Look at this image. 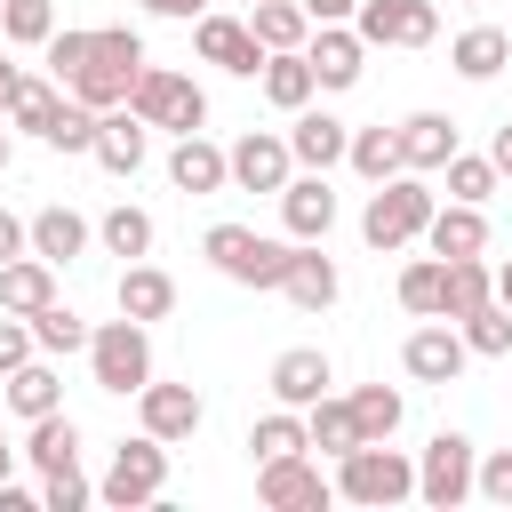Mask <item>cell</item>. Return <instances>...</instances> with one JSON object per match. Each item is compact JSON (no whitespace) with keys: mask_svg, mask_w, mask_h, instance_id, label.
<instances>
[{"mask_svg":"<svg viewBox=\"0 0 512 512\" xmlns=\"http://www.w3.org/2000/svg\"><path fill=\"white\" fill-rule=\"evenodd\" d=\"M144 64L152 56H144V32L136 24H88V64L64 80V96H80L88 112H112V104H128V88H136Z\"/></svg>","mask_w":512,"mask_h":512,"instance_id":"1","label":"cell"},{"mask_svg":"<svg viewBox=\"0 0 512 512\" xmlns=\"http://www.w3.org/2000/svg\"><path fill=\"white\" fill-rule=\"evenodd\" d=\"M432 184L416 176V168H400V176H384L376 192H368V208H360V240L376 248V256H400V248H416L424 240V224H432Z\"/></svg>","mask_w":512,"mask_h":512,"instance_id":"2","label":"cell"},{"mask_svg":"<svg viewBox=\"0 0 512 512\" xmlns=\"http://www.w3.org/2000/svg\"><path fill=\"white\" fill-rule=\"evenodd\" d=\"M336 496L360 504V512H392V504L416 496V456L392 448V440H360V448L336 456Z\"/></svg>","mask_w":512,"mask_h":512,"instance_id":"3","label":"cell"},{"mask_svg":"<svg viewBox=\"0 0 512 512\" xmlns=\"http://www.w3.org/2000/svg\"><path fill=\"white\" fill-rule=\"evenodd\" d=\"M200 256H208L232 288H280L296 240H272V232H256V224H208V232H200Z\"/></svg>","mask_w":512,"mask_h":512,"instance_id":"4","label":"cell"},{"mask_svg":"<svg viewBox=\"0 0 512 512\" xmlns=\"http://www.w3.org/2000/svg\"><path fill=\"white\" fill-rule=\"evenodd\" d=\"M88 376H96V392H120V400H136L144 384H152V328L144 320H96L88 328Z\"/></svg>","mask_w":512,"mask_h":512,"instance_id":"5","label":"cell"},{"mask_svg":"<svg viewBox=\"0 0 512 512\" xmlns=\"http://www.w3.org/2000/svg\"><path fill=\"white\" fill-rule=\"evenodd\" d=\"M128 112H136L144 128H160V136H192V128H208V96H200V80H192V72H168V64H144V72H136Z\"/></svg>","mask_w":512,"mask_h":512,"instance_id":"6","label":"cell"},{"mask_svg":"<svg viewBox=\"0 0 512 512\" xmlns=\"http://www.w3.org/2000/svg\"><path fill=\"white\" fill-rule=\"evenodd\" d=\"M160 496H168V440H152V432L120 440L112 464H104V480H96V504H112V512H144V504H160Z\"/></svg>","mask_w":512,"mask_h":512,"instance_id":"7","label":"cell"},{"mask_svg":"<svg viewBox=\"0 0 512 512\" xmlns=\"http://www.w3.org/2000/svg\"><path fill=\"white\" fill-rule=\"evenodd\" d=\"M256 504H272V512H328V504H336V480L312 464V448L264 456V464H256Z\"/></svg>","mask_w":512,"mask_h":512,"instance_id":"8","label":"cell"},{"mask_svg":"<svg viewBox=\"0 0 512 512\" xmlns=\"http://www.w3.org/2000/svg\"><path fill=\"white\" fill-rule=\"evenodd\" d=\"M472 464H480V448H472L464 432H432L424 456H416V496H424L432 512H456V504L472 496Z\"/></svg>","mask_w":512,"mask_h":512,"instance_id":"9","label":"cell"},{"mask_svg":"<svg viewBox=\"0 0 512 512\" xmlns=\"http://www.w3.org/2000/svg\"><path fill=\"white\" fill-rule=\"evenodd\" d=\"M352 32L368 48H432L440 40V0H360Z\"/></svg>","mask_w":512,"mask_h":512,"instance_id":"10","label":"cell"},{"mask_svg":"<svg viewBox=\"0 0 512 512\" xmlns=\"http://www.w3.org/2000/svg\"><path fill=\"white\" fill-rule=\"evenodd\" d=\"M192 48H200V64H216V72H232V80H256V72H264V40L248 32V16L200 8V16H192Z\"/></svg>","mask_w":512,"mask_h":512,"instance_id":"11","label":"cell"},{"mask_svg":"<svg viewBox=\"0 0 512 512\" xmlns=\"http://www.w3.org/2000/svg\"><path fill=\"white\" fill-rule=\"evenodd\" d=\"M224 168H232V192H280V184L296 176L280 128H248L240 144H224Z\"/></svg>","mask_w":512,"mask_h":512,"instance_id":"12","label":"cell"},{"mask_svg":"<svg viewBox=\"0 0 512 512\" xmlns=\"http://www.w3.org/2000/svg\"><path fill=\"white\" fill-rule=\"evenodd\" d=\"M304 64H312V80H320L328 96H344V88H360V72H368V40H360L352 24H312Z\"/></svg>","mask_w":512,"mask_h":512,"instance_id":"13","label":"cell"},{"mask_svg":"<svg viewBox=\"0 0 512 512\" xmlns=\"http://www.w3.org/2000/svg\"><path fill=\"white\" fill-rule=\"evenodd\" d=\"M272 200H280V232H288V240H328V232H336V192H328L320 168L288 176Z\"/></svg>","mask_w":512,"mask_h":512,"instance_id":"14","label":"cell"},{"mask_svg":"<svg viewBox=\"0 0 512 512\" xmlns=\"http://www.w3.org/2000/svg\"><path fill=\"white\" fill-rule=\"evenodd\" d=\"M464 336H456V320H424V328H408V344H400V368L416 376V384H456L464 376Z\"/></svg>","mask_w":512,"mask_h":512,"instance_id":"15","label":"cell"},{"mask_svg":"<svg viewBox=\"0 0 512 512\" xmlns=\"http://www.w3.org/2000/svg\"><path fill=\"white\" fill-rule=\"evenodd\" d=\"M200 416H208V400H200L192 384H160V376H152V384L136 392V424H144L152 440H168V448H176V440H192V432H200Z\"/></svg>","mask_w":512,"mask_h":512,"instance_id":"16","label":"cell"},{"mask_svg":"<svg viewBox=\"0 0 512 512\" xmlns=\"http://www.w3.org/2000/svg\"><path fill=\"white\" fill-rule=\"evenodd\" d=\"M144 152H152V128H144L128 104L96 112V144H88V160H96L104 176H136V168H144Z\"/></svg>","mask_w":512,"mask_h":512,"instance_id":"17","label":"cell"},{"mask_svg":"<svg viewBox=\"0 0 512 512\" xmlns=\"http://www.w3.org/2000/svg\"><path fill=\"white\" fill-rule=\"evenodd\" d=\"M280 296H288L296 312H328V304L344 296L336 256H320V240H296V256H288V272H280Z\"/></svg>","mask_w":512,"mask_h":512,"instance_id":"18","label":"cell"},{"mask_svg":"<svg viewBox=\"0 0 512 512\" xmlns=\"http://www.w3.org/2000/svg\"><path fill=\"white\" fill-rule=\"evenodd\" d=\"M168 184H176V192H192V200H208V192H232L224 144H208L200 128H192V136H176V144H168Z\"/></svg>","mask_w":512,"mask_h":512,"instance_id":"19","label":"cell"},{"mask_svg":"<svg viewBox=\"0 0 512 512\" xmlns=\"http://www.w3.org/2000/svg\"><path fill=\"white\" fill-rule=\"evenodd\" d=\"M24 232H32V256H48L56 272H64V264H80V256H88V240H96V224H88L80 208H64V200H48L40 216H24Z\"/></svg>","mask_w":512,"mask_h":512,"instance_id":"20","label":"cell"},{"mask_svg":"<svg viewBox=\"0 0 512 512\" xmlns=\"http://www.w3.org/2000/svg\"><path fill=\"white\" fill-rule=\"evenodd\" d=\"M264 384H272V400H280V408H312V400L336 384V368H328V352H320V344H288V352L272 360V376H264Z\"/></svg>","mask_w":512,"mask_h":512,"instance_id":"21","label":"cell"},{"mask_svg":"<svg viewBox=\"0 0 512 512\" xmlns=\"http://www.w3.org/2000/svg\"><path fill=\"white\" fill-rule=\"evenodd\" d=\"M344 144H352V128H344L336 112H312V104L288 112V160H296V168H320V176H328V168L344 160Z\"/></svg>","mask_w":512,"mask_h":512,"instance_id":"22","label":"cell"},{"mask_svg":"<svg viewBox=\"0 0 512 512\" xmlns=\"http://www.w3.org/2000/svg\"><path fill=\"white\" fill-rule=\"evenodd\" d=\"M0 400H8V416H16V424H32V416L64 408V376H56V360H48V352H32L24 368H8V376H0Z\"/></svg>","mask_w":512,"mask_h":512,"instance_id":"23","label":"cell"},{"mask_svg":"<svg viewBox=\"0 0 512 512\" xmlns=\"http://www.w3.org/2000/svg\"><path fill=\"white\" fill-rule=\"evenodd\" d=\"M16 456H24L40 480H48V472H72V464H80V424H72L64 408H48V416L24 424V448H16Z\"/></svg>","mask_w":512,"mask_h":512,"instance_id":"24","label":"cell"},{"mask_svg":"<svg viewBox=\"0 0 512 512\" xmlns=\"http://www.w3.org/2000/svg\"><path fill=\"white\" fill-rule=\"evenodd\" d=\"M448 64H456V80H496L504 64H512V32L504 24H464L456 40H448Z\"/></svg>","mask_w":512,"mask_h":512,"instance_id":"25","label":"cell"},{"mask_svg":"<svg viewBox=\"0 0 512 512\" xmlns=\"http://www.w3.org/2000/svg\"><path fill=\"white\" fill-rule=\"evenodd\" d=\"M424 248H432V256H488V208H472V200H448V208H432V224H424Z\"/></svg>","mask_w":512,"mask_h":512,"instance_id":"26","label":"cell"},{"mask_svg":"<svg viewBox=\"0 0 512 512\" xmlns=\"http://www.w3.org/2000/svg\"><path fill=\"white\" fill-rule=\"evenodd\" d=\"M112 304H120L128 320H144V328H152V320H168V312H176V280H168L160 264H144V256H136V264H120Z\"/></svg>","mask_w":512,"mask_h":512,"instance_id":"27","label":"cell"},{"mask_svg":"<svg viewBox=\"0 0 512 512\" xmlns=\"http://www.w3.org/2000/svg\"><path fill=\"white\" fill-rule=\"evenodd\" d=\"M256 88H264V104H272V112H304V104L320 96V80H312L304 48H272V56H264V72H256Z\"/></svg>","mask_w":512,"mask_h":512,"instance_id":"28","label":"cell"},{"mask_svg":"<svg viewBox=\"0 0 512 512\" xmlns=\"http://www.w3.org/2000/svg\"><path fill=\"white\" fill-rule=\"evenodd\" d=\"M448 152H456V120H448V112H408V120H400V160H408L416 176H432Z\"/></svg>","mask_w":512,"mask_h":512,"instance_id":"29","label":"cell"},{"mask_svg":"<svg viewBox=\"0 0 512 512\" xmlns=\"http://www.w3.org/2000/svg\"><path fill=\"white\" fill-rule=\"evenodd\" d=\"M448 264V288H440V320H464L496 296V264L488 256H440Z\"/></svg>","mask_w":512,"mask_h":512,"instance_id":"30","label":"cell"},{"mask_svg":"<svg viewBox=\"0 0 512 512\" xmlns=\"http://www.w3.org/2000/svg\"><path fill=\"white\" fill-rule=\"evenodd\" d=\"M48 296H56V264H48V256L24 248V256L0 264V312H40Z\"/></svg>","mask_w":512,"mask_h":512,"instance_id":"31","label":"cell"},{"mask_svg":"<svg viewBox=\"0 0 512 512\" xmlns=\"http://www.w3.org/2000/svg\"><path fill=\"white\" fill-rule=\"evenodd\" d=\"M344 168L360 176V184H384V176H400L408 160H400V128H352V144H344Z\"/></svg>","mask_w":512,"mask_h":512,"instance_id":"32","label":"cell"},{"mask_svg":"<svg viewBox=\"0 0 512 512\" xmlns=\"http://www.w3.org/2000/svg\"><path fill=\"white\" fill-rule=\"evenodd\" d=\"M248 32L272 56V48H304L312 40V16H304V0H248Z\"/></svg>","mask_w":512,"mask_h":512,"instance_id":"33","label":"cell"},{"mask_svg":"<svg viewBox=\"0 0 512 512\" xmlns=\"http://www.w3.org/2000/svg\"><path fill=\"white\" fill-rule=\"evenodd\" d=\"M24 320H32V344H40L48 360H64V352H88V320H80L64 296H48V304H40V312H24Z\"/></svg>","mask_w":512,"mask_h":512,"instance_id":"34","label":"cell"},{"mask_svg":"<svg viewBox=\"0 0 512 512\" xmlns=\"http://www.w3.org/2000/svg\"><path fill=\"white\" fill-rule=\"evenodd\" d=\"M304 432H312V448H320V456L360 448V424H352V400H344V392H320V400L304 408Z\"/></svg>","mask_w":512,"mask_h":512,"instance_id":"35","label":"cell"},{"mask_svg":"<svg viewBox=\"0 0 512 512\" xmlns=\"http://www.w3.org/2000/svg\"><path fill=\"white\" fill-rule=\"evenodd\" d=\"M56 112H64V88H56V80H32V72H24L0 120H8V128H24V136H48V120H56Z\"/></svg>","mask_w":512,"mask_h":512,"instance_id":"36","label":"cell"},{"mask_svg":"<svg viewBox=\"0 0 512 512\" xmlns=\"http://www.w3.org/2000/svg\"><path fill=\"white\" fill-rule=\"evenodd\" d=\"M96 240H104V256H128V264H136V256H152V240H160V232H152V216H144V208H128V200H120V208H104V216H96Z\"/></svg>","mask_w":512,"mask_h":512,"instance_id":"37","label":"cell"},{"mask_svg":"<svg viewBox=\"0 0 512 512\" xmlns=\"http://www.w3.org/2000/svg\"><path fill=\"white\" fill-rule=\"evenodd\" d=\"M440 288H448V264L440 256H408L400 264V312H416V320H440Z\"/></svg>","mask_w":512,"mask_h":512,"instance_id":"38","label":"cell"},{"mask_svg":"<svg viewBox=\"0 0 512 512\" xmlns=\"http://www.w3.org/2000/svg\"><path fill=\"white\" fill-rule=\"evenodd\" d=\"M344 400H352V424H360V440H392V432H400V416H408V400H400L392 384H352Z\"/></svg>","mask_w":512,"mask_h":512,"instance_id":"39","label":"cell"},{"mask_svg":"<svg viewBox=\"0 0 512 512\" xmlns=\"http://www.w3.org/2000/svg\"><path fill=\"white\" fill-rule=\"evenodd\" d=\"M456 336H464V352H472V360H504V352H512V304H496V296H488L480 312H464V320H456Z\"/></svg>","mask_w":512,"mask_h":512,"instance_id":"40","label":"cell"},{"mask_svg":"<svg viewBox=\"0 0 512 512\" xmlns=\"http://www.w3.org/2000/svg\"><path fill=\"white\" fill-rule=\"evenodd\" d=\"M440 176H448V200H472V208H488V192L504 184V176H496V160H488V152H464V144L440 160Z\"/></svg>","mask_w":512,"mask_h":512,"instance_id":"41","label":"cell"},{"mask_svg":"<svg viewBox=\"0 0 512 512\" xmlns=\"http://www.w3.org/2000/svg\"><path fill=\"white\" fill-rule=\"evenodd\" d=\"M296 448H312L304 408H272V416H256V424H248V456H256V464H264V456H296Z\"/></svg>","mask_w":512,"mask_h":512,"instance_id":"42","label":"cell"},{"mask_svg":"<svg viewBox=\"0 0 512 512\" xmlns=\"http://www.w3.org/2000/svg\"><path fill=\"white\" fill-rule=\"evenodd\" d=\"M48 32H56V0H0V40L40 48Z\"/></svg>","mask_w":512,"mask_h":512,"instance_id":"43","label":"cell"},{"mask_svg":"<svg viewBox=\"0 0 512 512\" xmlns=\"http://www.w3.org/2000/svg\"><path fill=\"white\" fill-rule=\"evenodd\" d=\"M48 152H72V160H88V144H96V112L80 104V96H64V112L48 120V136H40Z\"/></svg>","mask_w":512,"mask_h":512,"instance_id":"44","label":"cell"},{"mask_svg":"<svg viewBox=\"0 0 512 512\" xmlns=\"http://www.w3.org/2000/svg\"><path fill=\"white\" fill-rule=\"evenodd\" d=\"M40 56H48V80L64 88V80H72V72L88 64V24H56V32L40 40Z\"/></svg>","mask_w":512,"mask_h":512,"instance_id":"45","label":"cell"},{"mask_svg":"<svg viewBox=\"0 0 512 512\" xmlns=\"http://www.w3.org/2000/svg\"><path fill=\"white\" fill-rule=\"evenodd\" d=\"M80 504H96V488H88V472H80V464L40 480V512H80Z\"/></svg>","mask_w":512,"mask_h":512,"instance_id":"46","label":"cell"},{"mask_svg":"<svg viewBox=\"0 0 512 512\" xmlns=\"http://www.w3.org/2000/svg\"><path fill=\"white\" fill-rule=\"evenodd\" d=\"M472 496H488V504L512 512V448H488V456L472 464Z\"/></svg>","mask_w":512,"mask_h":512,"instance_id":"47","label":"cell"},{"mask_svg":"<svg viewBox=\"0 0 512 512\" xmlns=\"http://www.w3.org/2000/svg\"><path fill=\"white\" fill-rule=\"evenodd\" d=\"M32 352H40V344H32V320H24V312H0V376L24 368Z\"/></svg>","mask_w":512,"mask_h":512,"instance_id":"48","label":"cell"},{"mask_svg":"<svg viewBox=\"0 0 512 512\" xmlns=\"http://www.w3.org/2000/svg\"><path fill=\"white\" fill-rule=\"evenodd\" d=\"M24 248H32V232H24V216H8V208H0V264H8V256H24Z\"/></svg>","mask_w":512,"mask_h":512,"instance_id":"49","label":"cell"},{"mask_svg":"<svg viewBox=\"0 0 512 512\" xmlns=\"http://www.w3.org/2000/svg\"><path fill=\"white\" fill-rule=\"evenodd\" d=\"M136 8H144V16H168V24H192L208 0H136Z\"/></svg>","mask_w":512,"mask_h":512,"instance_id":"50","label":"cell"},{"mask_svg":"<svg viewBox=\"0 0 512 512\" xmlns=\"http://www.w3.org/2000/svg\"><path fill=\"white\" fill-rule=\"evenodd\" d=\"M0 512H40V488H24V480H0Z\"/></svg>","mask_w":512,"mask_h":512,"instance_id":"51","label":"cell"},{"mask_svg":"<svg viewBox=\"0 0 512 512\" xmlns=\"http://www.w3.org/2000/svg\"><path fill=\"white\" fill-rule=\"evenodd\" d=\"M352 8H360V0H304L312 24H352Z\"/></svg>","mask_w":512,"mask_h":512,"instance_id":"52","label":"cell"},{"mask_svg":"<svg viewBox=\"0 0 512 512\" xmlns=\"http://www.w3.org/2000/svg\"><path fill=\"white\" fill-rule=\"evenodd\" d=\"M488 160H496V176H512V120L496 128V144H488Z\"/></svg>","mask_w":512,"mask_h":512,"instance_id":"53","label":"cell"},{"mask_svg":"<svg viewBox=\"0 0 512 512\" xmlns=\"http://www.w3.org/2000/svg\"><path fill=\"white\" fill-rule=\"evenodd\" d=\"M16 80H24V72H16L8 56H0V112H8V96H16Z\"/></svg>","mask_w":512,"mask_h":512,"instance_id":"54","label":"cell"},{"mask_svg":"<svg viewBox=\"0 0 512 512\" xmlns=\"http://www.w3.org/2000/svg\"><path fill=\"white\" fill-rule=\"evenodd\" d=\"M496 304H512V256L496 264Z\"/></svg>","mask_w":512,"mask_h":512,"instance_id":"55","label":"cell"},{"mask_svg":"<svg viewBox=\"0 0 512 512\" xmlns=\"http://www.w3.org/2000/svg\"><path fill=\"white\" fill-rule=\"evenodd\" d=\"M8 472H16V448H8V432H0V480H8Z\"/></svg>","mask_w":512,"mask_h":512,"instance_id":"56","label":"cell"},{"mask_svg":"<svg viewBox=\"0 0 512 512\" xmlns=\"http://www.w3.org/2000/svg\"><path fill=\"white\" fill-rule=\"evenodd\" d=\"M8 160H16V144H8V128H0V176H8Z\"/></svg>","mask_w":512,"mask_h":512,"instance_id":"57","label":"cell"}]
</instances>
